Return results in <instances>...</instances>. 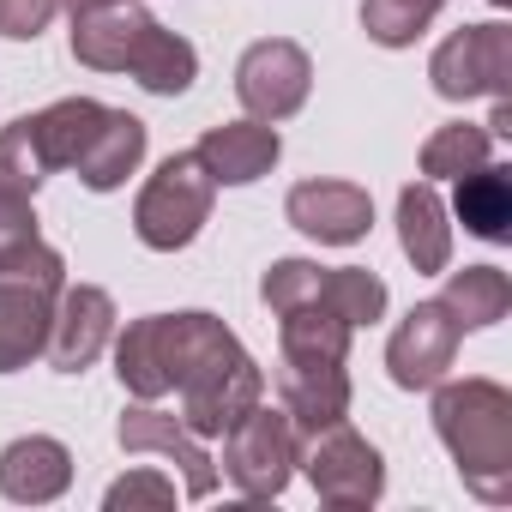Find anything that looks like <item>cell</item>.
Listing matches in <instances>:
<instances>
[{"label": "cell", "mask_w": 512, "mask_h": 512, "mask_svg": "<svg viewBox=\"0 0 512 512\" xmlns=\"http://www.w3.org/2000/svg\"><path fill=\"white\" fill-rule=\"evenodd\" d=\"M296 464L308 470V482H314V494H320L326 506H374L380 488H386L380 452H374L356 428H344V422L308 434V446H302Z\"/></svg>", "instance_id": "obj_7"}, {"label": "cell", "mask_w": 512, "mask_h": 512, "mask_svg": "<svg viewBox=\"0 0 512 512\" xmlns=\"http://www.w3.org/2000/svg\"><path fill=\"white\" fill-rule=\"evenodd\" d=\"M452 181H458V205L452 211L464 217V229L482 235V241H506L512 235V169L476 163V169H464Z\"/></svg>", "instance_id": "obj_19"}, {"label": "cell", "mask_w": 512, "mask_h": 512, "mask_svg": "<svg viewBox=\"0 0 512 512\" xmlns=\"http://www.w3.org/2000/svg\"><path fill=\"white\" fill-rule=\"evenodd\" d=\"M488 145H494V133L488 127H470V121H452V127H440L428 145H422V175H464V169H476V163H488Z\"/></svg>", "instance_id": "obj_26"}, {"label": "cell", "mask_w": 512, "mask_h": 512, "mask_svg": "<svg viewBox=\"0 0 512 512\" xmlns=\"http://www.w3.org/2000/svg\"><path fill=\"white\" fill-rule=\"evenodd\" d=\"M434 434L446 440L464 488L488 506L512 500V392L494 380H452L434 392Z\"/></svg>", "instance_id": "obj_3"}, {"label": "cell", "mask_w": 512, "mask_h": 512, "mask_svg": "<svg viewBox=\"0 0 512 512\" xmlns=\"http://www.w3.org/2000/svg\"><path fill=\"white\" fill-rule=\"evenodd\" d=\"M61 7L79 19V13H97V7H121V0H61Z\"/></svg>", "instance_id": "obj_31"}, {"label": "cell", "mask_w": 512, "mask_h": 512, "mask_svg": "<svg viewBox=\"0 0 512 512\" xmlns=\"http://www.w3.org/2000/svg\"><path fill=\"white\" fill-rule=\"evenodd\" d=\"M458 320L440 308V302H416L404 320H398V332H392V344H386V368H392V380L404 386V392H428V386H440L446 380V368H452V356H458Z\"/></svg>", "instance_id": "obj_10"}, {"label": "cell", "mask_w": 512, "mask_h": 512, "mask_svg": "<svg viewBox=\"0 0 512 512\" xmlns=\"http://www.w3.org/2000/svg\"><path fill=\"white\" fill-rule=\"evenodd\" d=\"M494 7H506V0H494Z\"/></svg>", "instance_id": "obj_32"}, {"label": "cell", "mask_w": 512, "mask_h": 512, "mask_svg": "<svg viewBox=\"0 0 512 512\" xmlns=\"http://www.w3.org/2000/svg\"><path fill=\"white\" fill-rule=\"evenodd\" d=\"M139 157H145V121L127 115V109H109L73 169H79V181H85L91 193H109V187H121V181L139 169Z\"/></svg>", "instance_id": "obj_17"}, {"label": "cell", "mask_w": 512, "mask_h": 512, "mask_svg": "<svg viewBox=\"0 0 512 512\" xmlns=\"http://www.w3.org/2000/svg\"><path fill=\"white\" fill-rule=\"evenodd\" d=\"M440 308L458 320V332H482V326L506 320V308H512V284H506L500 266H464V272L446 278Z\"/></svg>", "instance_id": "obj_21"}, {"label": "cell", "mask_w": 512, "mask_h": 512, "mask_svg": "<svg viewBox=\"0 0 512 512\" xmlns=\"http://www.w3.org/2000/svg\"><path fill=\"white\" fill-rule=\"evenodd\" d=\"M284 211H290V223H296L302 235H314V241H326V247L362 241V235L374 229V199H368L356 181H302V187H290Z\"/></svg>", "instance_id": "obj_12"}, {"label": "cell", "mask_w": 512, "mask_h": 512, "mask_svg": "<svg viewBox=\"0 0 512 512\" xmlns=\"http://www.w3.org/2000/svg\"><path fill=\"white\" fill-rule=\"evenodd\" d=\"M37 241H43V235H37V211H31V199L0 193V266H7L13 253L37 247Z\"/></svg>", "instance_id": "obj_29"}, {"label": "cell", "mask_w": 512, "mask_h": 512, "mask_svg": "<svg viewBox=\"0 0 512 512\" xmlns=\"http://www.w3.org/2000/svg\"><path fill=\"white\" fill-rule=\"evenodd\" d=\"M428 79L452 103H464V97H506V85H512V31L506 25H464V31H452L434 49Z\"/></svg>", "instance_id": "obj_8"}, {"label": "cell", "mask_w": 512, "mask_h": 512, "mask_svg": "<svg viewBox=\"0 0 512 512\" xmlns=\"http://www.w3.org/2000/svg\"><path fill=\"white\" fill-rule=\"evenodd\" d=\"M314 302H326L344 326H374L386 314V284L368 266H320V290Z\"/></svg>", "instance_id": "obj_23"}, {"label": "cell", "mask_w": 512, "mask_h": 512, "mask_svg": "<svg viewBox=\"0 0 512 512\" xmlns=\"http://www.w3.org/2000/svg\"><path fill=\"white\" fill-rule=\"evenodd\" d=\"M73 55L97 73H133L151 97H181L199 73V55L187 37L163 31L151 13H139L133 0L121 7H97L73 19Z\"/></svg>", "instance_id": "obj_2"}, {"label": "cell", "mask_w": 512, "mask_h": 512, "mask_svg": "<svg viewBox=\"0 0 512 512\" xmlns=\"http://www.w3.org/2000/svg\"><path fill=\"white\" fill-rule=\"evenodd\" d=\"M121 446H127V452H163V458H175V464H181V482H187L193 500H205V494L217 488V464H211V452H205L199 434H193L181 416H169V410H151V404L127 410V416H121Z\"/></svg>", "instance_id": "obj_13"}, {"label": "cell", "mask_w": 512, "mask_h": 512, "mask_svg": "<svg viewBox=\"0 0 512 512\" xmlns=\"http://www.w3.org/2000/svg\"><path fill=\"white\" fill-rule=\"evenodd\" d=\"M115 374L145 404L181 392V422L199 440L229 434L266 398L260 362L211 314H145V320H133L115 344Z\"/></svg>", "instance_id": "obj_1"}, {"label": "cell", "mask_w": 512, "mask_h": 512, "mask_svg": "<svg viewBox=\"0 0 512 512\" xmlns=\"http://www.w3.org/2000/svg\"><path fill=\"white\" fill-rule=\"evenodd\" d=\"M440 7L446 0H362V31L380 49H404V43H416L434 25Z\"/></svg>", "instance_id": "obj_25"}, {"label": "cell", "mask_w": 512, "mask_h": 512, "mask_svg": "<svg viewBox=\"0 0 512 512\" xmlns=\"http://www.w3.org/2000/svg\"><path fill=\"white\" fill-rule=\"evenodd\" d=\"M103 506H109V512H139V506L163 512V506H175V482L157 476V470H133V476H121V482L109 488Z\"/></svg>", "instance_id": "obj_28"}, {"label": "cell", "mask_w": 512, "mask_h": 512, "mask_svg": "<svg viewBox=\"0 0 512 512\" xmlns=\"http://www.w3.org/2000/svg\"><path fill=\"white\" fill-rule=\"evenodd\" d=\"M61 290H67V266L49 241L0 266V374H19L31 356H43Z\"/></svg>", "instance_id": "obj_4"}, {"label": "cell", "mask_w": 512, "mask_h": 512, "mask_svg": "<svg viewBox=\"0 0 512 512\" xmlns=\"http://www.w3.org/2000/svg\"><path fill=\"white\" fill-rule=\"evenodd\" d=\"M61 0H0V37H13V43H31L49 31Z\"/></svg>", "instance_id": "obj_30"}, {"label": "cell", "mask_w": 512, "mask_h": 512, "mask_svg": "<svg viewBox=\"0 0 512 512\" xmlns=\"http://www.w3.org/2000/svg\"><path fill=\"white\" fill-rule=\"evenodd\" d=\"M398 235L416 272H446L452 260V229H446V205L434 193V181H416L398 193Z\"/></svg>", "instance_id": "obj_18"}, {"label": "cell", "mask_w": 512, "mask_h": 512, "mask_svg": "<svg viewBox=\"0 0 512 512\" xmlns=\"http://www.w3.org/2000/svg\"><path fill=\"white\" fill-rule=\"evenodd\" d=\"M67 482H73V452L49 434H25L0 452V494L19 506H43V500L67 494Z\"/></svg>", "instance_id": "obj_16"}, {"label": "cell", "mask_w": 512, "mask_h": 512, "mask_svg": "<svg viewBox=\"0 0 512 512\" xmlns=\"http://www.w3.org/2000/svg\"><path fill=\"white\" fill-rule=\"evenodd\" d=\"M314 290H320V266L314 260H278L266 272V284H260V296H266L272 314H284L296 302H314Z\"/></svg>", "instance_id": "obj_27"}, {"label": "cell", "mask_w": 512, "mask_h": 512, "mask_svg": "<svg viewBox=\"0 0 512 512\" xmlns=\"http://www.w3.org/2000/svg\"><path fill=\"white\" fill-rule=\"evenodd\" d=\"M109 338H115V302H109V290H97V284L61 290L55 326H49V344H43L49 362H55V374H85L103 356Z\"/></svg>", "instance_id": "obj_11"}, {"label": "cell", "mask_w": 512, "mask_h": 512, "mask_svg": "<svg viewBox=\"0 0 512 512\" xmlns=\"http://www.w3.org/2000/svg\"><path fill=\"white\" fill-rule=\"evenodd\" d=\"M43 175H55V169H49V157H43V145H37L31 115L13 121V127H0V193L31 199V193L43 187Z\"/></svg>", "instance_id": "obj_24"}, {"label": "cell", "mask_w": 512, "mask_h": 512, "mask_svg": "<svg viewBox=\"0 0 512 512\" xmlns=\"http://www.w3.org/2000/svg\"><path fill=\"white\" fill-rule=\"evenodd\" d=\"M103 103H91V97H61V103H49L43 115H31V127H37V145H43V157H49V169H73L79 157H85V145H91V133L103 127Z\"/></svg>", "instance_id": "obj_22"}, {"label": "cell", "mask_w": 512, "mask_h": 512, "mask_svg": "<svg viewBox=\"0 0 512 512\" xmlns=\"http://www.w3.org/2000/svg\"><path fill=\"white\" fill-rule=\"evenodd\" d=\"M350 332L326 302H296L278 314V344H284V362H344L350 356Z\"/></svg>", "instance_id": "obj_20"}, {"label": "cell", "mask_w": 512, "mask_h": 512, "mask_svg": "<svg viewBox=\"0 0 512 512\" xmlns=\"http://www.w3.org/2000/svg\"><path fill=\"white\" fill-rule=\"evenodd\" d=\"M278 151H284V139L272 121H229V127H211L193 157L211 169L217 187H247L278 163Z\"/></svg>", "instance_id": "obj_15"}, {"label": "cell", "mask_w": 512, "mask_h": 512, "mask_svg": "<svg viewBox=\"0 0 512 512\" xmlns=\"http://www.w3.org/2000/svg\"><path fill=\"white\" fill-rule=\"evenodd\" d=\"M302 458V434L290 422V410H266L253 404L229 434H223V470L247 500H278L296 476Z\"/></svg>", "instance_id": "obj_6"}, {"label": "cell", "mask_w": 512, "mask_h": 512, "mask_svg": "<svg viewBox=\"0 0 512 512\" xmlns=\"http://www.w3.org/2000/svg\"><path fill=\"white\" fill-rule=\"evenodd\" d=\"M278 398L296 422V434H320L350 416V374L344 362H278Z\"/></svg>", "instance_id": "obj_14"}, {"label": "cell", "mask_w": 512, "mask_h": 512, "mask_svg": "<svg viewBox=\"0 0 512 512\" xmlns=\"http://www.w3.org/2000/svg\"><path fill=\"white\" fill-rule=\"evenodd\" d=\"M211 199H217L211 169H205L193 151H175V157L145 181V193H139V205H133V229H139L145 247L175 253V247H187V241L211 223Z\"/></svg>", "instance_id": "obj_5"}, {"label": "cell", "mask_w": 512, "mask_h": 512, "mask_svg": "<svg viewBox=\"0 0 512 512\" xmlns=\"http://www.w3.org/2000/svg\"><path fill=\"white\" fill-rule=\"evenodd\" d=\"M308 91H314V61L296 43H284V37L253 43L241 55V67H235V97H241V109L253 121H284V115H296L308 103Z\"/></svg>", "instance_id": "obj_9"}]
</instances>
